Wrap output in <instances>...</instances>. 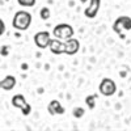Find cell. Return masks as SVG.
I'll return each instance as SVG.
<instances>
[{"label": "cell", "mask_w": 131, "mask_h": 131, "mask_svg": "<svg viewBox=\"0 0 131 131\" xmlns=\"http://www.w3.org/2000/svg\"><path fill=\"white\" fill-rule=\"evenodd\" d=\"M16 85V78L12 75H8L0 81V88L4 91H12Z\"/></svg>", "instance_id": "cell-11"}, {"label": "cell", "mask_w": 131, "mask_h": 131, "mask_svg": "<svg viewBox=\"0 0 131 131\" xmlns=\"http://www.w3.org/2000/svg\"><path fill=\"white\" fill-rule=\"evenodd\" d=\"M64 46H66L64 54H67V55H75L80 50V42H79V39L71 37V38L64 41Z\"/></svg>", "instance_id": "cell-7"}, {"label": "cell", "mask_w": 131, "mask_h": 131, "mask_svg": "<svg viewBox=\"0 0 131 131\" xmlns=\"http://www.w3.org/2000/svg\"><path fill=\"white\" fill-rule=\"evenodd\" d=\"M98 91H100V93L102 96L110 97L117 92V84H115L114 80L109 79V78H105V79L101 80L100 85H98Z\"/></svg>", "instance_id": "cell-3"}, {"label": "cell", "mask_w": 131, "mask_h": 131, "mask_svg": "<svg viewBox=\"0 0 131 131\" xmlns=\"http://www.w3.org/2000/svg\"><path fill=\"white\" fill-rule=\"evenodd\" d=\"M80 2H81V3H85V2H86V0H80Z\"/></svg>", "instance_id": "cell-17"}, {"label": "cell", "mask_w": 131, "mask_h": 131, "mask_svg": "<svg viewBox=\"0 0 131 131\" xmlns=\"http://www.w3.org/2000/svg\"><path fill=\"white\" fill-rule=\"evenodd\" d=\"M4 31H5V24H4V21L0 18V36H3Z\"/></svg>", "instance_id": "cell-16"}, {"label": "cell", "mask_w": 131, "mask_h": 131, "mask_svg": "<svg viewBox=\"0 0 131 131\" xmlns=\"http://www.w3.org/2000/svg\"><path fill=\"white\" fill-rule=\"evenodd\" d=\"M39 16H41V18L42 20H49V17H50V9H49V7H43L42 9H41V12H39Z\"/></svg>", "instance_id": "cell-14"}, {"label": "cell", "mask_w": 131, "mask_h": 131, "mask_svg": "<svg viewBox=\"0 0 131 131\" xmlns=\"http://www.w3.org/2000/svg\"><path fill=\"white\" fill-rule=\"evenodd\" d=\"M101 7V0H89V5L85 8L84 10V16L86 18H94L100 10Z\"/></svg>", "instance_id": "cell-8"}, {"label": "cell", "mask_w": 131, "mask_h": 131, "mask_svg": "<svg viewBox=\"0 0 131 131\" xmlns=\"http://www.w3.org/2000/svg\"><path fill=\"white\" fill-rule=\"evenodd\" d=\"M49 49L52 54H57V55H60V54H64V50H66V46H64V42L62 39H58V38H51L50 43H49Z\"/></svg>", "instance_id": "cell-9"}, {"label": "cell", "mask_w": 131, "mask_h": 131, "mask_svg": "<svg viewBox=\"0 0 131 131\" xmlns=\"http://www.w3.org/2000/svg\"><path fill=\"white\" fill-rule=\"evenodd\" d=\"M47 110L51 115H59V114H64V107L62 106V104L58 100H52L50 101L49 106H47Z\"/></svg>", "instance_id": "cell-10"}, {"label": "cell", "mask_w": 131, "mask_h": 131, "mask_svg": "<svg viewBox=\"0 0 131 131\" xmlns=\"http://www.w3.org/2000/svg\"><path fill=\"white\" fill-rule=\"evenodd\" d=\"M50 41H51V36H50V33L46 31V30L38 31V33H36V34H34V43H36V46L39 47V49L49 47Z\"/></svg>", "instance_id": "cell-6"}, {"label": "cell", "mask_w": 131, "mask_h": 131, "mask_svg": "<svg viewBox=\"0 0 131 131\" xmlns=\"http://www.w3.org/2000/svg\"><path fill=\"white\" fill-rule=\"evenodd\" d=\"M12 105L17 109H20L21 113L24 115H29L31 112V106L28 104L26 98L24 97V94H15L12 97Z\"/></svg>", "instance_id": "cell-5"}, {"label": "cell", "mask_w": 131, "mask_h": 131, "mask_svg": "<svg viewBox=\"0 0 131 131\" xmlns=\"http://www.w3.org/2000/svg\"><path fill=\"white\" fill-rule=\"evenodd\" d=\"M113 30L115 33H118L119 36H122L121 38H125L123 34H122V30H126V31L131 30V17H128V16L118 17L113 24Z\"/></svg>", "instance_id": "cell-4"}, {"label": "cell", "mask_w": 131, "mask_h": 131, "mask_svg": "<svg viewBox=\"0 0 131 131\" xmlns=\"http://www.w3.org/2000/svg\"><path fill=\"white\" fill-rule=\"evenodd\" d=\"M52 34H54V37L58 38V39L66 41V39L73 37L75 30H73V28L70 24H58L55 28H54Z\"/></svg>", "instance_id": "cell-2"}, {"label": "cell", "mask_w": 131, "mask_h": 131, "mask_svg": "<svg viewBox=\"0 0 131 131\" xmlns=\"http://www.w3.org/2000/svg\"><path fill=\"white\" fill-rule=\"evenodd\" d=\"M72 113H73V117H75V118H81V117L84 115L85 110H84L83 107H79V106H78V107H75V109H73V112H72Z\"/></svg>", "instance_id": "cell-15"}, {"label": "cell", "mask_w": 131, "mask_h": 131, "mask_svg": "<svg viewBox=\"0 0 131 131\" xmlns=\"http://www.w3.org/2000/svg\"><path fill=\"white\" fill-rule=\"evenodd\" d=\"M30 24H31V15L29 12H26V10H18L13 16L12 26L16 30H20V31L28 30Z\"/></svg>", "instance_id": "cell-1"}, {"label": "cell", "mask_w": 131, "mask_h": 131, "mask_svg": "<svg viewBox=\"0 0 131 131\" xmlns=\"http://www.w3.org/2000/svg\"><path fill=\"white\" fill-rule=\"evenodd\" d=\"M85 104H86V106H88L91 110H93V109L96 107V96H94V94H92V96H86V98H85Z\"/></svg>", "instance_id": "cell-12"}, {"label": "cell", "mask_w": 131, "mask_h": 131, "mask_svg": "<svg viewBox=\"0 0 131 131\" xmlns=\"http://www.w3.org/2000/svg\"><path fill=\"white\" fill-rule=\"evenodd\" d=\"M36 2H37V0H17L18 5H21V7H28V8L34 7V5H36Z\"/></svg>", "instance_id": "cell-13"}]
</instances>
